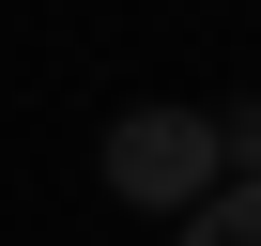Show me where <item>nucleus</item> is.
Instances as JSON below:
<instances>
[{
	"label": "nucleus",
	"instance_id": "f257e3e1",
	"mask_svg": "<svg viewBox=\"0 0 261 246\" xmlns=\"http://www.w3.org/2000/svg\"><path fill=\"white\" fill-rule=\"evenodd\" d=\"M230 169H215V108H123L108 123V200H139V215H185V200H215Z\"/></svg>",
	"mask_w": 261,
	"mask_h": 246
},
{
	"label": "nucleus",
	"instance_id": "f03ea898",
	"mask_svg": "<svg viewBox=\"0 0 261 246\" xmlns=\"http://www.w3.org/2000/svg\"><path fill=\"white\" fill-rule=\"evenodd\" d=\"M169 231H185V246H261V185H215V200H185Z\"/></svg>",
	"mask_w": 261,
	"mask_h": 246
},
{
	"label": "nucleus",
	"instance_id": "7ed1b4c3",
	"mask_svg": "<svg viewBox=\"0 0 261 246\" xmlns=\"http://www.w3.org/2000/svg\"><path fill=\"white\" fill-rule=\"evenodd\" d=\"M215 169H230V185H261V92H246V108H215Z\"/></svg>",
	"mask_w": 261,
	"mask_h": 246
}]
</instances>
